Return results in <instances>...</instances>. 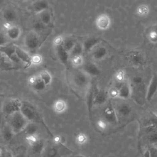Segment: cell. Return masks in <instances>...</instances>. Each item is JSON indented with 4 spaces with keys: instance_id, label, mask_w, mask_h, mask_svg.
Wrapping results in <instances>:
<instances>
[{
    "instance_id": "1",
    "label": "cell",
    "mask_w": 157,
    "mask_h": 157,
    "mask_svg": "<svg viewBox=\"0 0 157 157\" xmlns=\"http://www.w3.org/2000/svg\"><path fill=\"white\" fill-rule=\"evenodd\" d=\"M15 135L22 132L25 129L29 121L25 118L20 112L8 117L7 122Z\"/></svg>"
},
{
    "instance_id": "2",
    "label": "cell",
    "mask_w": 157,
    "mask_h": 157,
    "mask_svg": "<svg viewBox=\"0 0 157 157\" xmlns=\"http://www.w3.org/2000/svg\"><path fill=\"white\" fill-rule=\"evenodd\" d=\"M21 105L22 101L19 99H10L4 102L2 107V110L5 115L9 117L15 113L20 112Z\"/></svg>"
},
{
    "instance_id": "3",
    "label": "cell",
    "mask_w": 157,
    "mask_h": 157,
    "mask_svg": "<svg viewBox=\"0 0 157 157\" xmlns=\"http://www.w3.org/2000/svg\"><path fill=\"white\" fill-rule=\"evenodd\" d=\"M29 122H36L39 114L36 108L29 102H23L20 111Z\"/></svg>"
},
{
    "instance_id": "4",
    "label": "cell",
    "mask_w": 157,
    "mask_h": 157,
    "mask_svg": "<svg viewBox=\"0 0 157 157\" xmlns=\"http://www.w3.org/2000/svg\"><path fill=\"white\" fill-rule=\"evenodd\" d=\"M128 62L136 67H140L145 63V57L144 53L139 50H131L126 54Z\"/></svg>"
},
{
    "instance_id": "5",
    "label": "cell",
    "mask_w": 157,
    "mask_h": 157,
    "mask_svg": "<svg viewBox=\"0 0 157 157\" xmlns=\"http://www.w3.org/2000/svg\"><path fill=\"white\" fill-rule=\"evenodd\" d=\"M24 43L26 47L30 51H34L37 49L41 44L40 39L37 33L33 31L29 33L24 39Z\"/></svg>"
},
{
    "instance_id": "6",
    "label": "cell",
    "mask_w": 157,
    "mask_h": 157,
    "mask_svg": "<svg viewBox=\"0 0 157 157\" xmlns=\"http://www.w3.org/2000/svg\"><path fill=\"white\" fill-rule=\"evenodd\" d=\"M102 117L109 124H115L118 123V118L114 107L109 104L107 105L103 110Z\"/></svg>"
},
{
    "instance_id": "7",
    "label": "cell",
    "mask_w": 157,
    "mask_h": 157,
    "mask_svg": "<svg viewBox=\"0 0 157 157\" xmlns=\"http://www.w3.org/2000/svg\"><path fill=\"white\" fill-rule=\"evenodd\" d=\"M0 53L3 54L6 58L12 62L18 63L21 62L15 54V45L7 44L0 47Z\"/></svg>"
},
{
    "instance_id": "8",
    "label": "cell",
    "mask_w": 157,
    "mask_h": 157,
    "mask_svg": "<svg viewBox=\"0 0 157 157\" xmlns=\"http://www.w3.org/2000/svg\"><path fill=\"white\" fill-rule=\"evenodd\" d=\"M112 24V20L110 16L106 13L99 15L95 20V25L98 29L102 31L108 29Z\"/></svg>"
},
{
    "instance_id": "9",
    "label": "cell",
    "mask_w": 157,
    "mask_h": 157,
    "mask_svg": "<svg viewBox=\"0 0 157 157\" xmlns=\"http://www.w3.org/2000/svg\"><path fill=\"white\" fill-rule=\"evenodd\" d=\"M157 92V75H153L150 79L148 85L146 89L145 100L151 101Z\"/></svg>"
},
{
    "instance_id": "10",
    "label": "cell",
    "mask_w": 157,
    "mask_h": 157,
    "mask_svg": "<svg viewBox=\"0 0 157 157\" xmlns=\"http://www.w3.org/2000/svg\"><path fill=\"white\" fill-rule=\"evenodd\" d=\"M28 82L32 89L36 92H42L47 87L44 82L39 77V75H32L28 79Z\"/></svg>"
},
{
    "instance_id": "11",
    "label": "cell",
    "mask_w": 157,
    "mask_h": 157,
    "mask_svg": "<svg viewBox=\"0 0 157 157\" xmlns=\"http://www.w3.org/2000/svg\"><path fill=\"white\" fill-rule=\"evenodd\" d=\"M82 71L88 76L96 77L101 74V69L92 62L84 63L82 65Z\"/></svg>"
},
{
    "instance_id": "12",
    "label": "cell",
    "mask_w": 157,
    "mask_h": 157,
    "mask_svg": "<svg viewBox=\"0 0 157 157\" xmlns=\"http://www.w3.org/2000/svg\"><path fill=\"white\" fill-rule=\"evenodd\" d=\"M101 42V39L98 37H89L86 38L82 44L83 52L88 53L97 47Z\"/></svg>"
},
{
    "instance_id": "13",
    "label": "cell",
    "mask_w": 157,
    "mask_h": 157,
    "mask_svg": "<svg viewBox=\"0 0 157 157\" xmlns=\"http://www.w3.org/2000/svg\"><path fill=\"white\" fill-rule=\"evenodd\" d=\"M118 98L121 99H127L132 95V88L131 84L128 82H123L120 84L118 88Z\"/></svg>"
},
{
    "instance_id": "14",
    "label": "cell",
    "mask_w": 157,
    "mask_h": 157,
    "mask_svg": "<svg viewBox=\"0 0 157 157\" xmlns=\"http://www.w3.org/2000/svg\"><path fill=\"white\" fill-rule=\"evenodd\" d=\"M115 110L118 118L120 117L123 118L129 117L132 112L131 106L126 102H121L118 104L115 108Z\"/></svg>"
},
{
    "instance_id": "15",
    "label": "cell",
    "mask_w": 157,
    "mask_h": 157,
    "mask_svg": "<svg viewBox=\"0 0 157 157\" xmlns=\"http://www.w3.org/2000/svg\"><path fill=\"white\" fill-rule=\"evenodd\" d=\"M15 54L19 60L26 67H29L31 64V56L22 48L15 45Z\"/></svg>"
},
{
    "instance_id": "16",
    "label": "cell",
    "mask_w": 157,
    "mask_h": 157,
    "mask_svg": "<svg viewBox=\"0 0 157 157\" xmlns=\"http://www.w3.org/2000/svg\"><path fill=\"white\" fill-rule=\"evenodd\" d=\"M108 98V94L103 90L94 88L93 105H102L105 104Z\"/></svg>"
},
{
    "instance_id": "17",
    "label": "cell",
    "mask_w": 157,
    "mask_h": 157,
    "mask_svg": "<svg viewBox=\"0 0 157 157\" xmlns=\"http://www.w3.org/2000/svg\"><path fill=\"white\" fill-rule=\"evenodd\" d=\"M55 51L59 61L64 66H67L70 59L69 53L64 48L62 44L55 46Z\"/></svg>"
},
{
    "instance_id": "18",
    "label": "cell",
    "mask_w": 157,
    "mask_h": 157,
    "mask_svg": "<svg viewBox=\"0 0 157 157\" xmlns=\"http://www.w3.org/2000/svg\"><path fill=\"white\" fill-rule=\"evenodd\" d=\"M92 57L94 60L97 61L103 60L108 55V50L103 45H98L92 50Z\"/></svg>"
},
{
    "instance_id": "19",
    "label": "cell",
    "mask_w": 157,
    "mask_h": 157,
    "mask_svg": "<svg viewBox=\"0 0 157 157\" xmlns=\"http://www.w3.org/2000/svg\"><path fill=\"white\" fill-rule=\"evenodd\" d=\"M46 146L47 145L45 140L40 137L36 142L29 145V147L33 154L36 155H40L43 154Z\"/></svg>"
},
{
    "instance_id": "20",
    "label": "cell",
    "mask_w": 157,
    "mask_h": 157,
    "mask_svg": "<svg viewBox=\"0 0 157 157\" xmlns=\"http://www.w3.org/2000/svg\"><path fill=\"white\" fill-rule=\"evenodd\" d=\"M52 109L57 114H63L67 109V103L63 99H58L53 104Z\"/></svg>"
},
{
    "instance_id": "21",
    "label": "cell",
    "mask_w": 157,
    "mask_h": 157,
    "mask_svg": "<svg viewBox=\"0 0 157 157\" xmlns=\"http://www.w3.org/2000/svg\"><path fill=\"white\" fill-rule=\"evenodd\" d=\"M1 132L3 140L6 142L12 141L15 136L12 129L7 122L2 126Z\"/></svg>"
},
{
    "instance_id": "22",
    "label": "cell",
    "mask_w": 157,
    "mask_h": 157,
    "mask_svg": "<svg viewBox=\"0 0 157 157\" xmlns=\"http://www.w3.org/2000/svg\"><path fill=\"white\" fill-rule=\"evenodd\" d=\"M21 34V30L17 26H10L7 28L6 36L8 39L15 40L18 39Z\"/></svg>"
},
{
    "instance_id": "23",
    "label": "cell",
    "mask_w": 157,
    "mask_h": 157,
    "mask_svg": "<svg viewBox=\"0 0 157 157\" xmlns=\"http://www.w3.org/2000/svg\"><path fill=\"white\" fill-rule=\"evenodd\" d=\"M33 10L39 14V13L49 9V4L45 0H37L32 5Z\"/></svg>"
},
{
    "instance_id": "24",
    "label": "cell",
    "mask_w": 157,
    "mask_h": 157,
    "mask_svg": "<svg viewBox=\"0 0 157 157\" xmlns=\"http://www.w3.org/2000/svg\"><path fill=\"white\" fill-rule=\"evenodd\" d=\"M88 75H87L85 72H80L74 77V82L77 86L78 87H83L86 86L88 83Z\"/></svg>"
},
{
    "instance_id": "25",
    "label": "cell",
    "mask_w": 157,
    "mask_h": 157,
    "mask_svg": "<svg viewBox=\"0 0 157 157\" xmlns=\"http://www.w3.org/2000/svg\"><path fill=\"white\" fill-rule=\"evenodd\" d=\"M39 126L36 122H29L23 132L25 136H27L39 134Z\"/></svg>"
},
{
    "instance_id": "26",
    "label": "cell",
    "mask_w": 157,
    "mask_h": 157,
    "mask_svg": "<svg viewBox=\"0 0 157 157\" xmlns=\"http://www.w3.org/2000/svg\"><path fill=\"white\" fill-rule=\"evenodd\" d=\"M57 145H52L45 147V149L43 153H44L45 157H60L61 151L57 147Z\"/></svg>"
},
{
    "instance_id": "27",
    "label": "cell",
    "mask_w": 157,
    "mask_h": 157,
    "mask_svg": "<svg viewBox=\"0 0 157 157\" xmlns=\"http://www.w3.org/2000/svg\"><path fill=\"white\" fill-rule=\"evenodd\" d=\"M3 18L7 23L15 21L17 19V13L12 9H7L3 12Z\"/></svg>"
},
{
    "instance_id": "28",
    "label": "cell",
    "mask_w": 157,
    "mask_h": 157,
    "mask_svg": "<svg viewBox=\"0 0 157 157\" xmlns=\"http://www.w3.org/2000/svg\"><path fill=\"white\" fill-rule=\"evenodd\" d=\"M76 43H77V41L75 40V39H74L73 37H69L64 39L62 45L64 47V48L69 53H70V52H71V50H72V48H74Z\"/></svg>"
},
{
    "instance_id": "29",
    "label": "cell",
    "mask_w": 157,
    "mask_h": 157,
    "mask_svg": "<svg viewBox=\"0 0 157 157\" xmlns=\"http://www.w3.org/2000/svg\"><path fill=\"white\" fill-rule=\"evenodd\" d=\"M39 20L41 21L45 25L47 26L52 20L51 13L48 10H44L39 14Z\"/></svg>"
},
{
    "instance_id": "30",
    "label": "cell",
    "mask_w": 157,
    "mask_h": 157,
    "mask_svg": "<svg viewBox=\"0 0 157 157\" xmlns=\"http://www.w3.org/2000/svg\"><path fill=\"white\" fill-rule=\"evenodd\" d=\"M39 76L41 78V80L44 82L47 86L51 84L52 82V76L49 71L47 70L42 71L39 73Z\"/></svg>"
},
{
    "instance_id": "31",
    "label": "cell",
    "mask_w": 157,
    "mask_h": 157,
    "mask_svg": "<svg viewBox=\"0 0 157 157\" xmlns=\"http://www.w3.org/2000/svg\"><path fill=\"white\" fill-rule=\"evenodd\" d=\"M150 7L147 4H140L138 6L136 9V12L139 17H145L150 13Z\"/></svg>"
},
{
    "instance_id": "32",
    "label": "cell",
    "mask_w": 157,
    "mask_h": 157,
    "mask_svg": "<svg viewBox=\"0 0 157 157\" xmlns=\"http://www.w3.org/2000/svg\"><path fill=\"white\" fill-rule=\"evenodd\" d=\"M70 61L72 66L74 67L82 66V65L84 64V59L82 55L70 56Z\"/></svg>"
},
{
    "instance_id": "33",
    "label": "cell",
    "mask_w": 157,
    "mask_h": 157,
    "mask_svg": "<svg viewBox=\"0 0 157 157\" xmlns=\"http://www.w3.org/2000/svg\"><path fill=\"white\" fill-rule=\"evenodd\" d=\"M83 48L82 46V44L77 42L75 46L70 52V56H77V55H82L83 53Z\"/></svg>"
},
{
    "instance_id": "34",
    "label": "cell",
    "mask_w": 157,
    "mask_h": 157,
    "mask_svg": "<svg viewBox=\"0 0 157 157\" xmlns=\"http://www.w3.org/2000/svg\"><path fill=\"white\" fill-rule=\"evenodd\" d=\"M46 25H45L41 21H40L39 19L36 20V21H34L33 24V28L34 32L36 33H39V32H42L43 31L45 28H46Z\"/></svg>"
},
{
    "instance_id": "35",
    "label": "cell",
    "mask_w": 157,
    "mask_h": 157,
    "mask_svg": "<svg viewBox=\"0 0 157 157\" xmlns=\"http://www.w3.org/2000/svg\"><path fill=\"white\" fill-rule=\"evenodd\" d=\"M88 142V137L86 134L83 132H80L77 134L75 136V142L80 145H85Z\"/></svg>"
},
{
    "instance_id": "36",
    "label": "cell",
    "mask_w": 157,
    "mask_h": 157,
    "mask_svg": "<svg viewBox=\"0 0 157 157\" xmlns=\"http://www.w3.org/2000/svg\"><path fill=\"white\" fill-rule=\"evenodd\" d=\"M124 78H125V72L123 70L120 69L115 72V80L117 83H118L119 84L123 83V82H124Z\"/></svg>"
},
{
    "instance_id": "37",
    "label": "cell",
    "mask_w": 157,
    "mask_h": 157,
    "mask_svg": "<svg viewBox=\"0 0 157 157\" xmlns=\"http://www.w3.org/2000/svg\"><path fill=\"white\" fill-rule=\"evenodd\" d=\"M145 157H157V147L155 146L150 147L145 151Z\"/></svg>"
},
{
    "instance_id": "38",
    "label": "cell",
    "mask_w": 157,
    "mask_h": 157,
    "mask_svg": "<svg viewBox=\"0 0 157 157\" xmlns=\"http://www.w3.org/2000/svg\"><path fill=\"white\" fill-rule=\"evenodd\" d=\"M109 124L103 119H99L96 121V127L101 131H105L108 128Z\"/></svg>"
},
{
    "instance_id": "39",
    "label": "cell",
    "mask_w": 157,
    "mask_h": 157,
    "mask_svg": "<svg viewBox=\"0 0 157 157\" xmlns=\"http://www.w3.org/2000/svg\"><path fill=\"white\" fill-rule=\"evenodd\" d=\"M147 38L148 40L153 44H157V33L150 29L147 34Z\"/></svg>"
},
{
    "instance_id": "40",
    "label": "cell",
    "mask_w": 157,
    "mask_h": 157,
    "mask_svg": "<svg viewBox=\"0 0 157 157\" xmlns=\"http://www.w3.org/2000/svg\"><path fill=\"white\" fill-rule=\"evenodd\" d=\"M147 140L151 144H155L157 143V131L148 134Z\"/></svg>"
},
{
    "instance_id": "41",
    "label": "cell",
    "mask_w": 157,
    "mask_h": 157,
    "mask_svg": "<svg viewBox=\"0 0 157 157\" xmlns=\"http://www.w3.org/2000/svg\"><path fill=\"white\" fill-rule=\"evenodd\" d=\"M150 124L153 125L156 129H157V113H152L150 119H149Z\"/></svg>"
},
{
    "instance_id": "42",
    "label": "cell",
    "mask_w": 157,
    "mask_h": 157,
    "mask_svg": "<svg viewBox=\"0 0 157 157\" xmlns=\"http://www.w3.org/2000/svg\"><path fill=\"white\" fill-rule=\"evenodd\" d=\"M8 42L9 39L7 37L6 34H4V33L0 32V47L8 44Z\"/></svg>"
},
{
    "instance_id": "43",
    "label": "cell",
    "mask_w": 157,
    "mask_h": 157,
    "mask_svg": "<svg viewBox=\"0 0 157 157\" xmlns=\"http://www.w3.org/2000/svg\"><path fill=\"white\" fill-rule=\"evenodd\" d=\"M108 96H109L110 97L112 98H118V88H111L109 92L107 93Z\"/></svg>"
},
{
    "instance_id": "44",
    "label": "cell",
    "mask_w": 157,
    "mask_h": 157,
    "mask_svg": "<svg viewBox=\"0 0 157 157\" xmlns=\"http://www.w3.org/2000/svg\"><path fill=\"white\" fill-rule=\"evenodd\" d=\"M144 83L143 77L140 75H134L132 78V84H141Z\"/></svg>"
},
{
    "instance_id": "45",
    "label": "cell",
    "mask_w": 157,
    "mask_h": 157,
    "mask_svg": "<svg viewBox=\"0 0 157 157\" xmlns=\"http://www.w3.org/2000/svg\"><path fill=\"white\" fill-rule=\"evenodd\" d=\"M42 60V58L41 56L38 55V54H36V55L31 56V63H32V64H38L41 63Z\"/></svg>"
},
{
    "instance_id": "46",
    "label": "cell",
    "mask_w": 157,
    "mask_h": 157,
    "mask_svg": "<svg viewBox=\"0 0 157 157\" xmlns=\"http://www.w3.org/2000/svg\"><path fill=\"white\" fill-rule=\"evenodd\" d=\"M0 157H13L11 151L0 147Z\"/></svg>"
},
{
    "instance_id": "47",
    "label": "cell",
    "mask_w": 157,
    "mask_h": 157,
    "mask_svg": "<svg viewBox=\"0 0 157 157\" xmlns=\"http://www.w3.org/2000/svg\"><path fill=\"white\" fill-rule=\"evenodd\" d=\"M53 142L55 145H63L64 143L63 141V137L59 135H56L53 137Z\"/></svg>"
},
{
    "instance_id": "48",
    "label": "cell",
    "mask_w": 157,
    "mask_h": 157,
    "mask_svg": "<svg viewBox=\"0 0 157 157\" xmlns=\"http://www.w3.org/2000/svg\"><path fill=\"white\" fill-rule=\"evenodd\" d=\"M63 40H64V38L61 36H56L54 40H53V42L55 44V45L56 46V45H61L63 44Z\"/></svg>"
},
{
    "instance_id": "49",
    "label": "cell",
    "mask_w": 157,
    "mask_h": 157,
    "mask_svg": "<svg viewBox=\"0 0 157 157\" xmlns=\"http://www.w3.org/2000/svg\"><path fill=\"white\" fill-rule=\"evenodd\" d=\"M13 157H28V156L25 153L20 152V153H17L15 156H13Z\"/></svg>"
},
{
    "instance_id": "50",
    "label": "cell",
    "mask_w": 157,
    "mask_h": 157,
    "mask_svg": "<svg viewBox=\"0 0 157 157\" xmlns=\"http://www.w3.org/2000/svg\"><path fill=\"white\" fill-rule=\"evenodd\" d=\"M151 29H152V30L155 31L156 33H157V23H156L154 25H153L151 28Z\"/></svg>"
},
{
    "instance_id": "51",
    "label": "cell",
    "mask_w": 157,
    "mask_h": 157,
    "mask_svg": "<svg viewBox=\"0 0 157 157\" xmlns=\"http://www.w3.org/2000/svg\"><path fill=\"white\" fill-rule=\"evenodd\" d=\"M4 66L2 65V63L0 61V70H4Z\"/></svg>"
},
{
    "instance_id": "52",
    "label": "cell",
    "mask_w": 157,
    "mask_h": 157,
    "mask_svg": "<svg viewBox=\"0 0 157 157\" xmlns=\"http://www.w3.org/2000/svg\"><path fill=\"white\" fill-rule=\"evenodd\" d=\"M75 157H86V156H84V155H78L75 156Z\"/></svg>"
},
{
    "instance_id": "53",
    "label": "cell",
    "mask_w": 157,
    "mask_h": 157,
    "mask_svg": "<svg viewBox=\"0 0 157 157\" xmlns=\"http://www.w3.org/2000/svg\"><path fill=\"white\" fill-rule=\"evenodd\" d=\"M2 3H3V0H0V6H1Z\"/></svg>"
},
{
    "instance_id": "54",
    "label": "cell",
    "mask_w": 157,
    "mask_h": 157,
    "mask_svg": "<svg viewBox=\"0 0 157 157\" xmlns=\"http://www.w3.org/2000/svg\"><path fill=\"white\" fill-rule=\"evenodd\" d=\"M156 55H157V52H156Z\"/></svg>"
},
{
    "instance_id": "55",
    "label": "cell",
    "mask_w": 157,
    "mask_h": 157,
    "mask_svg": "<svg viewBox=\"0 0 157 157\" xmlns=\"http://www.w3.org/2000/svg\"></svg>"
}]
</instances>
